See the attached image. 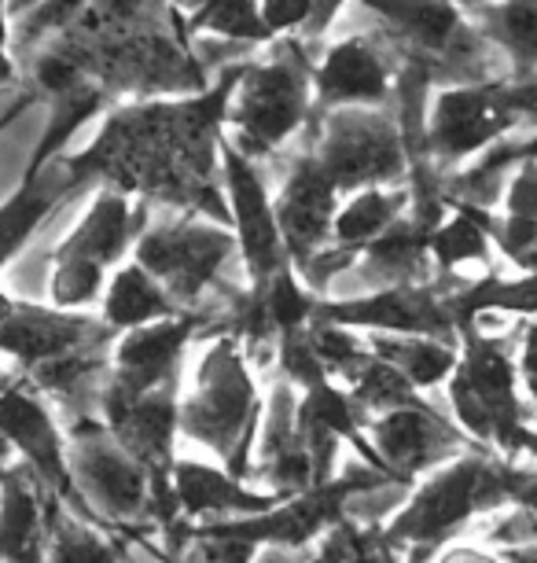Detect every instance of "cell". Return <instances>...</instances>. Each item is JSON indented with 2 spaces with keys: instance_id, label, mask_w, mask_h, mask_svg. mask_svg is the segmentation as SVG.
I'll use <instances>...</instances> for the list:
<instances>
[{
  "instance_id": "1",
  "label": "cell",
  "mask_w": 537,
  "mask_h": 563,
  "mask_svg": "<svg viewBox=\"0 0 537 563\" xmlns=\"http://www.w3.org/2000/svg\"><path fill=\"white\" fill-rule=\"evenodd\" d=\"M239 74L221 78L203 97L181 103H141L111 114L103 133L86 152L63 155L67 174L86 185L103 177L125 196H147L166 207H184L228 225V203L221 180V122L233 100Z\"/></svg>"
},
{
  "instance_id": "2",
  "label": "cell",
  "mask_w": 537,
  "mask_h": 563,
  "mask_svg": "<svg viewBox=\"0 0 537 563\" xmlns=\"http://www.w3.org/2000/svg\"><path fill=\"white\" fill-rule=\"evenodd\" d=\"M504 467H508L504 456L479 450L430 472L409 490L405 505L379 527L383 541L402 556V563H430L449 541L468 538L476 519L512 505Z\"/></svg>"
},
{
  "instance_id": "3",
  "label": "cell",
  "mask_w": 537,
  "mask_h": 563,
  "mask_svg": "<svg viewBox=\"0 0 537 563\" xmlns=\"http://www.w3.org/2000/svg\"><path fill=\"white\" fill-rule=\"evenodd\" d=\"M261 409L266 395L247 350L233 335H214L195 361L192 384L181 387V434L210 461L225 464L236 479L250 483V450Z\"/></svg>"
},
{
  "instance_id": "4",
  "label": "cell",
  "mask_w": 537,
  "mask_h": 563,
  "mask_svg": "<svg viewBox=\"0 0 537 563\" xmlns=\"http://www.w3.org/2000/svg\"><path fill=\"white\" fill-rule=\"evenodd\" d=\"M446 409L482 450L519 461L515 439L537 420L534 406L523 398L519 324L504 335H486L476 328L460 332V361L446 384Z\"/></svg>"
},
{
  "instance_id": "5",
  "label": "cell",
  "mask_w": 537,
  "mask_h": 563,
  "mask_svg": "<svg viewBox=\"0 0 537 563\" xmlns=\"http://www.w3.org/2000/svg\"><path fill=\"white\" fill-rule=\"evenodd\" d=\"M313 155L335 180L339 196L394 188L413 174V147L405 141V130L376 108H343L324 114Z\"/></svg>"
},
{
  "instance_id": "6",
  "label": "cell",
  "mask_w": 537,
  "mask_h": 563,
  "mask_svg": "<svg viewBox=\"0 0 537 563\" xmlns=\"http://www.w3.org/2000/svg\"><path fill=\"white\" fill-rule=\"evenodd\" d=\"M67 464L78 501L92 523L119 530L155 523V475L108 428L67 434Z\"/></svg>"
},
{
  "instance_id": "7",
  "label": "cell",
  "mask_w": 537,
  "mask_h": 563,
  "mask_svg": "<svg viewBox=\"0 0 537 563\" xmlns=\"http://www.w3.org/2000/svg\"><path fill=\"white\" fill-rule=\"evenodd\" d=\"M523 119L508 100V78L479 85H446L435 92L424 122V163L449 177L486 147L519 130Z\"/></svg>"
},
{
  "instance_id": "8",
  "label": "cell",
  "mask_w": 537,
  "mask_h": 563,
  "mask_svg": "<svg viewBox=\"0 0 537 563\" xmlns=\"http://www.w3.org/2000/svg\"><path fill=\"white\" fill-rule=\"evenodd\" d=\"M233 258H239L236 236L206 218L155 221L133 251V262L144 265L184 313H203V295Z\"/></svg>"
},
{
  "instance_id": "9",
  "label": "cell",
  "mask_w": 537,
  "mask_h": 563,
  "mask_svg": "<svg viewBox=\"0 0 537 563\" xmlns=\"http://www.w3.org/2000/svg\"><path fill=\"white\" fill-rule=\"evenodd\" d=\"M310 85L313 81L305 74L302 56H280L261 67H244L225 111L239 152L247 158L277 152L310 114Z\"/></svg>"
},
{
  "instance_id": "10",
  "label": "cell",
  "mask_w": 537,
  "mask_h": 563,
  "mask_svg": "<svg viewBox=\"0 0 537 563\" xmlns=\"http://www.w3.org/2000/svg\"><path fill=\"white\" fill-rule=\"evenodd\" d=\"M368 445L376 453V464L394 483L416 486L430 472L446 467L468 453H479L482 445L468 439L449 417V409H438L430 398H419L416 406L383 412L368 420Z\"/></svg>"
},
{
  "instance_id": "11",
  "label": "cell",
  "mask_w": 537,
  "mask_h": 563,
  "mask_svg": "<svg viewBox=\"0 0 537 563\" xmlns=\"http://www.w3.org/2000/svg\"><path fill=\"white\" fill-rule=\"evenodd\" d=\"M0 439L15 450L19 464L34 472V479L45 486L48 497H56L70 512L89 519L70 479L67 431L56 417V406L30 384V376H4L0 372Z\"/></svg>"
},
{
  "instance_id": "12",
  "label": "cell",
  "mask_w": 537,
  "mask_h": 563,
  "mask_svg": "<svg viewBox=\"0 0 537 563\" xmlns=\"http://www.w3.org/2000/svg\"><path fill=\"white\" fill-rule=\"evenodd\" d=\"M457 284L460 280H435L350 295V299H321L313 317L365 335H427L460 343V324L449 310V291Z\"/></svg>"
},
{
  "instance_id": "13",
  "label": "cell",
  "mask_w": 537,
  "mask_h": 563,
  "mask_svg": "<svg viewBox=\"0 0 537 563\" xmlns=\"http://www.w3.org/2000/svg\"><path fill=\"white\" fill-rule=\"evenodd\" d=\"M361 4L383 15L394 34L409 48H416L419 67H424V59L441 63L457 78V85L504 81V78H490L486 52L471 37L457 0H361Z\"/></svg>"
},
{
  "instance_id": "14",
  "label": "cell",
  "mask_w": 537,
  "mask_h": 563,
  "mask_svg": "<svg viewBox=\"0 0 537 563\" xmlns=\"http://www.w3.org/2000/svg\"><path fill=\"white\" fill-rule=\"evenodd\" d=\"M203 328L206 313H177L114 339L111 379L103 387L100 406H108V401H136L159 387L181 384L184 354L203 335Z\"/></svg>"
},
{
  "instance_id": "15",
  "label": "cell",
  "mask_w": 537,
  "mask_h": 563,
  "mask_svg": "<svg viewBox=\"0 0 537 563\" xmlns=\"http://www.w3.org/2000/svg\"><path fill=\"white\" fill-rule=\"evenodd\" d=\"M221 188H225L228 221L239 243V258L247 265V284H266L272 273L288 269L277 207L266 192L255 158H247L233 141H221Z\"/></svg>"
},
{
  "instance_id": "16",
  "label": "cell",
  "mask_w": 537,
  "mask_h": 563,
  "mask_svg": "<svg viewBox=\"0 0 537 563\" xmlns=\"http://www.w3.org/2000/svg\"><path fill=\"white\" fill-rule=\"evenodd\" d=\"M114 335L100 317L56 310L48 302H15L12 317L0 324V354L23 365L26 376L56 365L63 357L86 354V350L114 346Z\"/></svg>"
},
{
  "instance_id": "17",
  "label": "cell",
  "mask_w": 537,
  "mask_h": 563,
  "mask_svg": "<svg viewBox=\"0 0 537 563\" xmlns=\"http://www.w3.org/2000/svg\"><path fill=\"white\" fill-rule=\"evenodd\" d=\"M277 207V225L288 247V258L294 269H302L313 254H321L332 243L335 218H339V188L324 174L317 155L305 152L294 158L280 196L272 199Z\"/></svg>"
},
{
  "instance_id": "18",
  "label": "cell",
  "mask_w": 537,
  "mask_h": 563,
  "mask_svg": "<svg viewBox=\"0 0 537 563\" xmlns=\"http://www.w3.org/2000/svg\"><path fill=\"white\" fill-rule=\"evenodd\" d=\"M147 225H152V210L144 199L133 203V196L119 192V188H100L52 258L89 262L103 273H114L119 265H125V254L136 251Z\"/></svg>"
},
{
  "instance_id": "19",
  "label": "cell",
  "mask_w": 537,
  "mask_h": 563,
  "mask_svg": "<svg viewBox=\"0 0 537 563\" xmlns=\"http://www.w3.org/2000/svg\"><path fill=\"white\" fill-rule=\"evenodd\" d=\"M170 486L177 497V512L184 523H221V519H244L277 508L288 497L244 483L217 461L177 456L170 467Z\"/></svg>"
},
{
  "instance_id": "20",
  "label": "cell",
  "mask_w": 537,
  "mask_h": 563,
  "mask_svg": "<svg viewBox=\"0 0 537 563\" xmlns=\"http://www.w3.org/2000/svg\"><path fill=\"white\" fill-rule=\"evenodd\" d=\"M100 423L152 475L170 472L181 439V384L159 387L136 401H108L100 406Z\"/></svg>"
},
{
  "instance_id": "21",
  "label": "cell",
  "mask_w": 537,
  "mask_h": 563,
  "mask_svg": "<svg viewBox=\"0 0 537 563\" xmlns=\"http://www.w3.org/2000/svg\"><path fill=\"white\" fill-rule=\"evenodd\" d=\"M313 89L324 111L383 108L394 92L391 63L365 37L339 41L313 74Z\"/></svg>"
},
{
  "instance_id": "22",
  "label": "cell",
  "mask_w": 537,
  "mask_h": 563,
  "mask_svg": "<svg viewBox=\"0 0 537 563\" xmlns=\"http://www.w3.org/2000/svg\"><path fill=\"white\" fill-rule=\"evenodd\" d=\"M74 188H81V185L67 174L63 158H56L48 169L30 174L23 185H19V192L0 203V269H8V265L26 251V243L37 236L41 225H45L52 214H56L59 203H67L63 196H70Z\"/></svg>"
},
{
  "instance_id": "23",
  "label": "cell",
  "mask_w": 537,
  "mask_h": 563,
  "mask_svg": "<svg viewBox=\"0 0 537 563\" xmlns=\"http://www.w3.org/2000/svg\"><path fill=\"white\" fill-rule=\"evenodd\" d=\"M177 313H184V310L166 295L163 284L136 262H125L111 273L108 291H103V302H100V321L108 324L114 335H125V332H133V328H147Z\"/></svg>"
},
{
  "instance_id": "24",
  "label": "cell",
  "mask_w": 537,
  "mask_h": 563,
  "mask_svg": "<svg viewBox=\"0 0 537 563\" xmlns=\"http://www.w3.org/2000/svg\"><path fill=\"white\" fill-rule=\"evenodd\" d=\"M368 350L379 361L394 365L427 398L449 384V376L457 372L460 361V343L427 335H368Z\"/></svg>"
},
{
  "instance_id": "25",
  "label": "cell",
  "mask_w": 537,
  "mask_h": 563,
  "mask_svg": "<svg viewBox=\"0 0 537 563\" xmlns=\"http://www.w3.org/2000/svg\"><path fill=\"white\" fill-rule=\"evenodd\" d=\"M501 203V214L497 210L490 214V240L493 251L519 269L537 247V158H526L515 169Z\"/></svg>"
},
{
  "instance_id": "26",
  "label": "cell",
  "mask_w": 537,
  "mask_h": 563,
  "mask_svg": "<svg viewBox=\"0 0 537 563\" xmlns=\"http://www.w3.org/2000/svg\"><path fill=\"white\" fill-rule=\"evenodd\" d=\"M490 214L482 207H449L446 221L430 232V262L438 280H460L465 265H493Z\"/></svg>"
},
{
  "instance_id": "27",
  "label": "cell",
  "mask_w": 537,
  "mask_h": 563,
  "mask_svg": "<svg viewBox=\"0 0 537 563\" xmlns=\"http://www.w3.org/2000/svg\"><path fill=\"white\" fill-rule=\"evenodd\" d=\"M409 210H413V188L394 185V188H368V192L350 196V203L339 207L335 218L332 243L335 247L361 254L368 243H376L387 229H394Z\"/></svg>"
},
{
  "instance_id": "28",
  "label": "cell",
  "mask_w": 537,
  "mask_h": 563,
  "mask_svg": "<svg viewBox=\"0 0 537 563\" xmlns=\"http://www.w3.org/2000/svg\"><path fill=\"white\" fill-rule=\"evenodd\" d=\"M471 12L479 15L482 37L508 56L512 78L537 74V0H482Z\"/></svg>"
},
{
  "instance_id": "29",
  "label": "cell",
  "mask_w": 537,
  "mask_h": 563,
  "mask_svg": "<svg viewBox=\"0 0 537 563\" xmlns=\"http://www.w3.org/2000/svg\"><path fill=\"white\" fill-rule=\"evenodd\" d=\"M45 563H122L119 541L92 519H81L67 505L48 501V556Z\"/></svg>"
},
{
  "instance_id": "30",
  "label": "cell",
  "mask_w": 537,
  "mask_h": 563,
  "mask_svg": "<svg viewBox=\"0 0 537 563\" xmlns=\"http://www.w3.org/2000/svg\"><path fill=\"white\" fill-rule=\"evenodd\" d=\"M343 387L350 390V398L361 406L368 420L383 417V412H394V409H405V406H416L419 398H427V395H419L394 365L379 361L376 354H368L361 365L343 379Z\"/></svg>"
},
{
  "instance_id": "31",
  "label": "cell",
  "mask_w": 537,
  "mask_h": 563,
  "mask_svg": "<svg viewBox=\"0 0 537 563\" xmlns=\"http://www.w3.org/2000/svg\"><path fill=\"white\" fill-rule=\"evenodd\" d=\"M174 4H192L188 30H210V34L250 41V45L272 41L258 0H174Z\"/></svg>"
},
{
  "instance_id": "32",
  "label": "cell",
  "mask_w": 537,
  "mask_h": 563,
  "mask_svg": "<svg viewBox=\"0 0 537 563\" xmlns=\"http://www.w3.org/2000/svg\"><path fill=\"white\" fill-rule=\"evenodd\" d=\"M103 103V92L97 89V85H78V89H70L67 97L56 100V114H52V125L45 130V141L37 144L34 158H30V174H41V169H48L56 158H63V147H67V141L74 133L86 125L92 114L100 111Z\"/></svg>"
},
{
  "instance_id": "33",
  "label": "cell",
  "mask_w": 537,
  "mask_h": 563,
  "mask_svg": "<svg viewBox=\"0 0 537 563\" xmlns=\"http://www.w3.org/2000/svg\"><path fill=\"white\" fill-rule=\"evenodd\" d=\"M261 19H266L269 34H288V30L310 26L317 0H258Z\"/></svg>"
},
{
  "instance_id": "34",
  "label": "cell",
  "mask_w": 537,
  "mask_h": 563,
  "mask_svg": "<svg viewBox=\"0 0 537 563\" xmlns=\"http://www.w3.org/2000/svg\"><path fill=\"white\" fill-rule=\"evenodd\" d=\"M504 486H508V501L519 508H530L537 516V467L523 461H508L504 467Z\"/></svg>"
},
{
  "instance_id": "35",
  "label": "cell",
  "mask_w": 537,
  "mask_h": 563,
  "mask_svg": "<svg viewBox=\"0 0 537 563\" xmlns=\"http://www.w3.org/2000/svg\"><path fill=\"white\" fill-rule=\"evenodd\" d=\"M519 379L537 412V321H519Z\"/></svg>"
},
{
  "instance_id": "36",
  "label": "cell",
  "mask_w": 537,
  "mask_h": 563,
  "mask_svg": "<svg viewBox=\"0 0 537 563\" xmlns=\"http://www.w3.org/2000/svg\"><path fill=\"white\" fill-rule=\"evenodd\" d=\"M430 563H504V556L490 545H479V541H471V538H460V541H449L446 549H438Z\"/></svg>"
},
{
  "instance_id": "37",
  "label": "cell",
  "mask_w": 537,
  "mask_h": 563,
  "mask_svg": "<svg viewBox=\"0 0 537 563\" xmlns=\"http://www.w3.org/2000/svg\"><path fill=\"white\" fill-rule=\"evenodd\" d=\"M508 100L519 111L523 125H530L537 133V74H530V78H508Z\"/></svg>"
},
{
  "instance_id": "38",
  "label": "cell",
  "mask_w": 537,
  "mask_h": 563,
  "mask_svg": "<svg viewBox=\"0 0 537 563\" xmlns=\"http://www.w3.org/2000/svg\"><path fill=\"white\" fill-rule=\"evenodd\" d=\"M339 8H343V0H317V8H313V19H310V26H305V34H310V37L324 34Z\"/></svg>"
},
{
  "instance_id": "39",
  "label": "cell",
  "mask_w": 537,
  "mask_h": 563,
  "mask_svg": "<svg viewBox=\"0 0 537 563\" xmlns=\"http://www.w3.org/2000/svg\"><path fill=\"white\" fill-rule=\"evenodd\" d=\"M8 0H0V85L12 81V59H8Z\"/></svg>"
},
{
  "instance_id": "40",
  "label": "cell",
  "mask_w": 537,
  "mask_h": 563,
  "mask_svg": "<svg viewBox=\"0 0 537 563\" xmlns=\"http://www.w3.org/2000/svg\"><path fill=\"white\" fill-rule=\"evenodd\" d=\"M515 453H519V461L537 464V428H534V423L519 431V439H515Z\"/></svg>"
},
{
  "instance_id": "41",
  "label": "cell",
  "mask_w": 537,
  "mask_h": 563,
  "mask_svg": "<svg viewBox=\"0 0 537 563\" xmlns=\"http://www.w3.org/2000/svg\"><path fill=\"white\" fill-rule=\"evenodd\" d=\"M15 295H8L4 288H0V324H4L8 321V317H12V310H15Z\"/></svg>"
},
{
  "instance_id": "42",
  "label": "cell",
  "mask_w": 537,
  "mask_h": 563,
  "mask_svg": "<svg viewBox=\"0 0 537 563\" xmlns=\"http://www.w3.org/2000/svg\"><path fill=\"white\" fill-rule=\"evenodd\" d=\"M519 273H537V247H534L530 258H526V262L519 265Z\"/></svg>"
},
{
  "instance_id": "43",
  "label": "cell",
  "mask_w": 537,
  "mask_h": 563,
  "mask_svg": "<svg viewBox=\"0 0 537 563\" xmlns=\"http://www.w3.org/2000/svg\"><path fill=\"white\" fill-rule=\"evenodd\" d=\"M15 114H19V108H12V111H4V114H0V133L8 130V122H15Z\"/></svg>"
},
{
  "instance_id": "44",
  "label": "cell",
  "mask_w": 537,
  "mask_h": 563,
  "mask_svg": "<svg viewBox=\"0 0 537 563\" xmlns=\"http://www.w3.org/2000/svg\"><path fill=\"white\" fill-rule=\"evenodd\" d=\"M45 556H48V549L41 552V556H30V560H15V563H45Z\"/></svg>"
}]
</instances>
